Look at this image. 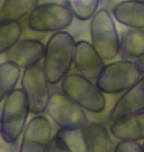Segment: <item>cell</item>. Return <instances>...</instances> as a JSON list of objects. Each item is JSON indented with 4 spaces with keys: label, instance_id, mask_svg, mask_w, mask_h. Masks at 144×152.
<instances>
[{
    "label": "cell",
    "instance_id": "10",
    "mask_svg": "<svg viewBox=\"0 0 144 152\" xmlns=\"http://www.w3.org/2000/svg\"><path fill=\"white\" fill-rule=\"evenodd\" d=\"M144 112V76L122 93L109 113L112 123Z\"/></svg>",
    "mask_w": 144,
    "mask_h": 152
},
{
    "label": "cell",
    "instance_id": "7",
    "mask_svg": "<svg viewBox=\"0 0 144 152\" xmlns=\"http://www.w3.org/2000/svg\"><path fill=\"white\" fill-rule=\"evenodd\" d=\"M50 82L45 69L39 64L24 69L21 77V86L28 99L30 112L39 115L47 112L51 94Z\"/></svg>",
    "mask_w": 144,
    "mask_h": 152
},
{
    "label": "cell",
    "instance_id": "20",
    "mask_svg": "<svg viewBox=\"0 0 144 152\" xmlns=\"http://www.w3.org/2000/svg\"><path fill=\"white\" fill-rule=\"evenodd\" d=\"M23 33L19 21L0 22V53L4 54L21 39Z\"/></svg>",
    "mask_w": 144,
    "mask_h": 152
},
{
    "label": "cell",
    "instance_id": "23",
    "mask_svg": "<svg viewBox=\"0 0 144 152\" xmlns=\"http://www.w3.org/2000/svg\"><path fill=\"white\" fill-rule=\"evenodd\" d=\"M48 152H71V151L63 143L62 140L56 135L51 138L50 146H48Z\"/></svg>",
    "mask_w": 144,
    "mask_h": 152
},
{
    "label": "cell",
    "instance_id": "21",
    "mask_svg": "<svg viewBox=\"0 0 144 152\" xmlns=\"http://www.w3.org/2000/svg\"><path fill=\"white\" fill-rule=\"evenodd\" d=\"M79 21L91 20L99 10L100 0H64Z\"/></svg>",
    "mask_w": 144,
    "mask_h": 152
},
{
    "label": "cell",
    "instance_id": "15",
    "mask_svg": "<svg viewBox=\"0 0 144 152\" xmlns=\"http://www.w3.org/2000/svg\"><path fill=\"white\" fill-rule=\"evenodd\" d=\"M119 56L122 59L135 61L144 56V30L127 29L121 35Z\"/></svg>",
    "mask_w": 144,
    "mask_h": 152
},
{
    "label": "cell",
    "instance_id": "19",
    "mask_svg": "<svg viewBox=\"0 0 144 152\" xmlns=\"http://www.w3.org/2000/svg\"><path fill=\"white\" fill-rule=\"evenodd\" d=\"M56 135L71 152H91L84 129H59Z\"/></svg>",
    "mask_w": 144,
    "mask_h": 152
},
{
    "label": "cell",
    "instance_id": "14",
    "mask_svg": "<svg viewBox=\"0 0 144 152\" xmlns=\"http://www.w3.org/2000/svg\"><path fill=\"white\" fill-rule=\"evenodd\" d=\"M110 132L121 141L144 140V112L112 123Z\"/></svg>",
    "mask_w": 144,
    "mask_h": 152
},
{
    "label": "cell",
    "instance_id": "17",
    "mask_svg": "<svg viewBox=\"0 0 144 152\" xmlns=\"http://www.w3.org/2000/svg\"><path fill=\"white\" fill-rule=\"evenodd\" d=\"M39 5V0H4L0 8V22L19 21L30 15Z\"/></svg>",
    "mask_w": 144,
    "mask_h": 152
},
{
    "label": "cell",
    "instance_id": "22",
    "mask_svg": "<svg viewBox=\"0 0 144 152\" xmlns=\"http://www.w3.org/2000/svg\"><path fill=\"white\" fill-rule=\"evenodd\" d=\"M115 152H143L142 145L138 141H127L122 140L116 144Z\"/></svg>",
    "mask_w": 144,
    "mask_h": 152
},
{
    "label": "cell",
    "instance_id": "12",
    "mask_svg": "<svg viewBox=\"0 0 144 152\" xmlns=\"http://www.w3.org/2000/svg\"><path fill=\"white\" fill-rule=\"evenodd\" d=\"M45 45L35 39H23L4 53L6 59L21 68H29L44 59Z\"/></svg>",
    "mask_w": 144,
    "mask_h": 152
},
{
    "label": "cell",
    "instance_id": "9",
    "mask_svg": "<svg viewBox=\"0 0 144 152\" xmlns=\"http://www.w3.org/2000/svg\"><path fill=\"white\" fill-rule=\"evenodd\" d=\"M53 126L48 118L36 115L27 124L23 132L19 152H48Z\"/></svg>",
    "mask_w": 144,
    "mask_h": 152
},
{
    "label": "cell",
    "instance_id": "18",
    "mask_svg": "<svg viewBox=\"0 0 144 152\" xmlns=\"http://www.w3.org/2000/svg\"><path fill=\"white\" fill-rule=\"evenodd\" d=\"M21 67L17 64L6 60L0 64V100L1 102L5 97L16 89V85L20 80Z\"/></svg>",
    "mask_w": 144,
    "mask_h": 152
},
{
    "label": "cell",
    "instance_id": "2",
    "mask_svg": "<svg viewBox=\"0 0 144 152\" xmlns=\"http://www.w3.org/2000/svg\"><path fill=\"white\" fill-rule=\"evenodd\" d=\"M30 112L28 99L23 89H15L2 101L0 135L8 144L17 142L27 126Z\"/></svg>",
    "mask_w": 144,
    "mask_h": 152
},
{
    "label": "cell",
    "instance_id": "24",
    "mask_svg": "<svg viewBox=\"0 0 144 152\" xmlns=\"http://www.w3.org/2000/svg\"><path fill=\"white\" fill-rule=\"evenodd\" d=\"M134 62H135V64H136V66H137V68L139 69L140 73L142 74V76H144V56L140 57V58L136 59Z\"/></svg>",
    "mask_w": 144,
    "mask_h": 152
},
{
    "label": "cell",
    "instance_id": "4",
    "mask_svg": "<svg viewBox=\"0 0 144 152\" xmlns=\"http://www.w3.org/2000/svg\"><path fill=\"white\" fill-rule=\"evenodd\" d=\"M90 37L93 45L103 59L114 60L119 56V42L114 16L105 8L99 9L90 21Z\"/></svg>",
    "mask_w": 144,
    "mask_h": 152
},
{
    "label": "cell",
    "instance_id": "11",
    "mask_svg": "<svg viewBox=\"0 0 144 152\" xmlns=\"http://www.w3.org/2000/svg\"><path fill=\"white\" fill-rule=\"evenodd\" d=\"M105 65V60L95 50L91 42L83 39L76 42L74 66L81 75L89 80L96 82Z\"/></svg>",
    "mask_w": 144,
    "mask_h": 152
},
{
    "label": "cell",
    "instance_id": "13",
    "mask_svg": "<svg viewBox=\"0 0 144 152\" xmlns=\"http://www.w3.org/2000/svg\"><path fill=\"white\" fill-rule=\"evenodd\" d=\"M112 14L121 25L130 29L144 30V2L124 0L115 5Z\"/></svg>",
    "mask_w": 144,
    "mask_h": 152
},
{
    "label": "cell",
    "instance_id": "5",
    "mask_svg": "<svg viewBox=\"0 0 144 152\" xmlns=\"http://www.w3.org/2000/svg\"><path fill=\"white\" fill-rule=\"evenodd\" d=\"M74 15L66 4L48 2L38 5L28 17L30 30L38 33H57L72 25Z\"/></svg>",
    "mask_w": 144,
    "mask_h": 152
},
{
    "label": "cell",
    "instance_id": "16",
    "mask_svg": "<svg viewBox=\"0 0 144 152\" xmlns=\"http://www.w3.org/2000/svg\"><path fill=\"white\" fill-rule=\"evenodd\" d=\"M91 152H115V144L111 136V132L99 123H89L84 129Z\"/></svg>",
    "mask_w": 144,
    "mask_h": 152
},
{
    "label": "cell",
    "instance_id": "6",
    "mask_svg": "<svg viewBox=\"0 0 144 152\" xmlns=\"http://www.w3.org/2000/svg\"><path fill=\"white\" fill-rule=\"evenodd\" d=\"M141 77L135 62L121 59L106 64L95 83L104 94H119L124 93Z\"/></svg>",
    "mask_w": 144,
    "mask_h": 152
},
{
    "label": "cell",
    "instance_id": "26",
    "mask_svg": "<svg viewBox=\"0 0 144 152\" xmlns=\"http://www.w3.org/2000/svg\"><path fill=\"white\" fill-rule=\"evenodd\" d=\"M138 1H141V2H144V0H138Z\"/></svg>",
    "mask_w": 144,
    "mask_h": 152
},
{
    "label": "cell",
    "instance_id": "1",
    "mask_svg": "<svg viewBox=\"0 0 144 152\" xmlns=\"http://www.w3.org/2000/svg\"><path fill=\"white\" fill-rule=\"evenodd\" d=\"M76 42L66 31L53 33L45 44L44 65L50 85H56L69 74L74 64Z\"/></svg>",
    "mask_w": 144,
    "mask_h": 152
},
{
    "label": "cell",
    "instance_id": "3",
    "mask_svg": "<svg viewBox=\"0 0 144 152\" xmlns=\"http://www.w3.org/2000/svg\"><path fill=\"white\" fill-rule=\"evenodd\" d=\"M61 92L83 110L99 114L106 109L104 93L96 83L80 73H69L60 82Z\"/></svg>",
    "mask_w": 144,
    "mask_h": 152
},
{
    "label": "cell",
    "instance_id": "25",
    "mask_svg": "<svg viewBox=\"0 0 144 152\" xmlns=\"http://www.w3.org/2000/svg\"><path fill=\"white\" fill-rule=\"evenodd\" d=\"M142 150L144 152V140H143V143H142Z\"/></svg>",
    "mask_w": 144,
    "mask_h": 152
},
{
    "label": "cell",
    "instance_id": "8",
    "mask_svg": "<svg viewBox=\"0 0 144 152\" xmlns=\"http://www.w3.org/2000/svg\"><path fill=\"white\" fill-rule=\"evenodd\" d=\"M47 113L60 129H85L89 124L83 109L62 92L51 94Z\"/></svg>",
    "mask_w": 144,
    "mask_h": 152
}]
</instances>
